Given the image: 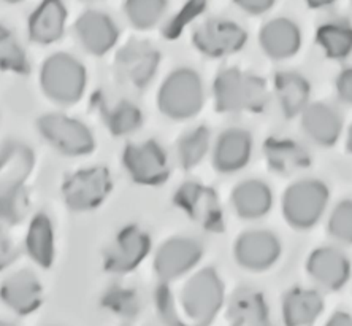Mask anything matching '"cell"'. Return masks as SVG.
Here are the masks:
<instances>
[{
	"label": "cell",
	"instance_id": "2",
	"mask_svg": "<svg viewBox=\"0 0 352 326\" xmlns=\"http://www.w3.org/2000/svg\"><path fill=\"white\" fill-rule=\"evenodd\" d=\"M205 103V86L200 74L190 67L170 72L157 92V107L162 115L175 121L197 116Z\"/></svg>",
	"mask_w": 352,
	"mask_h": 326
},
{
	"label": "cell",
	"instance_id": "33",
	"mask_svg": "<svg viewBox=\"0 0 352 326\" xmlns=\"http://www.w3.org/2000/svg\"><path fill=\"white\" fill-rule=\"evenodd\" d=\"M0 70L25 74L29 70L28 54L12 30L0 24Z\"/></svg>",
	"mask_w": 352,
	"mask_h": 326
},
{
	"label": "cell",
	"instance_id": "1",
	"mask_svg": "<svg viewBox=\"0 0 352 326\" xmlns=\"http://www.w3.org/2000/svg\"><path fill=\"white\" fill-rule=\"evenodd\" d=\"M213 96L221 113H258L268 103V88L261 77L229 67L214 79Z\"/></svg>",
	"mask_w": 352,
	"mask_h": 326
},
{
	"label": "cell",
	"instance_id": "7",
	"mask_svg": "<svg viewBox=\"0 0 352 326\" xmlns=\"http://www.w3.org/2000/svg\"><path fill=\"white\" fill-rule=\"evenodd\" d=\"M113 180L107 167H87L69 175L62 185V199L70 210L89 212L105 203Z\"/></svg>",
	"mask_w": 352,
	"mask_h": 326
},
{
	"label": "cell",
	"instance_id": "40",
	"mask_svg": "<svg viewBox=\"0 0 352 326\" xmlns=\"http://www.w3.org/2000/svg\"><path fill=\"white\" fill-rule=\"evenodd\" d=\"M327 326H352V315L346 312H335L327 322Z\"/></svg>",
	"mask_w": 352,
	"mask_h": 326
},
{
	"label": "cell",
	"instance_id": "23",
	"mask_svg": "<svg viewBox=\"0 0 352 326\" xmlns=\"http://www.w3.org/2000/svg\"><path fill=\"white\" fill-rule=\"evenodd\" d=\"M35 165V154L28 145L10 142L0 150V193L24 186Z\"/></svg>",
	"mask_w": 352,
	"mask_h": 326
},
{
	"label": "cell",
	"instance_id": "8",
	"mask_svg": "<svg viewBox=\"0 0 352 326\" xmlns=\"http://www.w3.org/2000/svg\"><path fill=\"white\" fill-rule=\"evenodd\" d=\"M122 164L129 177L140 185L156 186L170 175L168 156L156 141L129 143L122 153Z\"/></svg>",
	"mask_w": 352,
	"mask_h": 326
},
{
	"label": "cell",
	"instance_id": "13",
	"mask_svg": "<svg viewBox=\"0 0 352 326\" xmlns=\"http://www.w3.org/2000/svg\"><path fill=\"white\" fill-rule=\"evenodd\" d=\"M283 253L279 237L268 230H250L238 236L235 261L246 271L262 272L276 265Z\"/></svg>",
	"mask_w": 352,
	"mask_h": 326
},
{
	"label": "cell",
	"instance_id": "26",
	"mask_svg": "<svg viewBox=\"0 0 352 326\" xmlns=\"http://www.w3.org/2000/svg\"><path fill=\"white\" fill-rule=\"evenodd\" d=\"M54 226L50 216L37 214L30 220L28 234H25L24 247L30 260L41 267H50L56 255Z\"/></svg>",
	"mask_w": 352,
	"mask_h": 326
},
{
	"label": "cell",
	"instance_id": "22",
	"mask_svg": "<svg viewBox=\"0 0 352 326\" xmlns=\"http://www.w3.org/2000/svg\"><path fill=\"white\" fill-rule=\"evenodd\" d=\"M234 212L243 220H261L273 207L270 185L258 179H248L238 183L230 194Z\"/></svg>",
	"mask_w": 352,
	"mask_h": 326
},
{
	"label": "cell",
	"instance_id": "34",
	"mask_svg": "<svg viewBox=\"0 0 352 326\" xmlns=\"http://www.w3.org/2000/svg\"><path fill=\"white\" fill-rule=\"evenodd\" d=\"M30 201L24 186L0 193V223L16 225L21 223L29 214Z\"/></svg>",
	"mask_w": 352,
	"mask_h": 326
},
{
	"label": "cell",
	"instance_id": "15",
	"mask_svg": "<svg viewBox=\"0 0 352 326\" xmlns=\"http://www.w3.org/2000/svg\"><path fill=\"white\" fill-rule=\"evenodd\" d=\"M74 30L78 43L92 56L107 54L119 40V28L115 19L100 10H86L81 13Z\"/></svg>",
	"mask_w": 352,
	"mask_h": 326
},
{
	"label": "cell",
	"instance_id": "17",
	"mask_svg": "<svg viewBox=\"0 0 352 326\" xmlns=\"http://www.w3.org/2000/svg\"><path fill=\"white\" fill-rule=\"evenodd\" d=\"M254 150L251 132L241 128H229L217 136L213 145V167L219 174L240 172L250 164Z\"/></svg>",
	"mask_w": 352,
	"mask_h": 326
},
{
	"label": "cell",
	"instance_id": "44",
	"mask_svg": "<svg viewBox=\"0 0 352 326\" xmlns=\"http://www.w3.org/2000/svg\"><path fill=\"white\" fill-rule=\"evenodd\" d=\"M0 326H12V325L7 323V322H0Z\"/></svg>",
	"mask_w": 352,
	"mask_h": 326
},
{
	"label": "cell",
	"instance_id": "24",
	"mask_svg": "<svg viewBox=\"0 0 352 326\" xmlns=\"http://www.w3.org/2000/svg\"><path fill=\"white\" fill-rule=\"evenodd\" d=\"M274 91L284 116L302 115L311 99V85L298 72H279L274 79Z\"/></svg>",
	"mask_w": 352,
	"mask_h": 326
},
{
	"label": "cell",
	"instance_id": "32",
	"mask_svg": "<svg viewBox=\"0 0 352 326\" xmlns=\"http://www.w3.org/2000/svg\"><path fill=\"white\" fill-rule=\"evenodd\" d=\"M168 10V0H126L124 14L132 28L149 30L162 21Z\"/></svg>",
	"mask_w": 352,
	"mask_h": 326
},
{
	"label": "cell",
	"instance_id": "31",
	"mask_svg": "<svg viewBox=\"0 0 352 326\" xmlns=\"http://www.w3.org/2000/svg\"><path fill=\"white\" fill-rule=\"evenodd\" d=\"M107 128L115 137L131 136L137 132L143 124V113L135 103L122 99L116 102L115 105L107 108L103 113Z\"/></svg>",
	"mask_w": 352,
	"mask_h": 326
},
{
	"label": "cell",
	"instance_id": "29",
	"mask_svg": "<svg viewBox=\"0 0 352 326\" xmlns=\"http://www.w3.org/2000/svg\"><path fill=\"white\" fill-rule=\"evenodd\" d=\"M318 43L327 58L348 59L352 54V24L344 19H332L318 29Z\"/></svg>",
	"mask_w": 352,
	"mask_h": 326
},
{
	"label": "cell",
	"instance_id": "3",
	"mask_svg": "<svg viewBox=\"0 0 352 326\" xmlns=\"http://www.w3.org/2000/svg\"><path fill=\"white\" fill-rule=\"evenodd\" d=\"M43 94L59 105H74L86 92L87 70L69 53H54L41 64L38 75Z\"/></svg>",
	"mask_w": 352,
	"mask_h": 326
},
{
	"label": "cell",
	"instance_id": "12",
	"mask_svg": "<svg viewBox=\"0 0 352 326\" xmlns=\"http://www.w3.org/2000/svg\"><path fill=\"white\" fill-rule=\"evenodd\" d=\"M204 258V245L194 237H170L154 255V271L164 282L186 276Z\"/></svg>",
	"mask_w": 352,
	"mask_h": 326
},
{
	"label": "cell",
	"instance_id": "19",
	"mask_svg": "<svg viewBox=\"0 0 352 326\" xmlns=\"http://www.w3.org/2000/svg\"><path fill=\"white\" fill-rule=\"evenodd\" d=\"M302 129L319 147H333L343 132V116L330 103L313 102L302 112Z\"/></svg>",
	"mask_w": 352,
	"mask_h": 326
},
{
	"label": "cell",
	"instance_id": "35",
	"mask_svg": "<svg viewBox=\"0 0 352 326\" xmlns=\"http://www.w3.org/2000/svg\"><path fill=\"white\" fill-rule=\"evenodd\" d=\"M329 236L343 245H352V199H343L333 207L327 221Z\"/></svg>",
	"mask_w": 352,
	"mask_h": 326
},
{
	"label": "cell",
	"instance_id": "20",
	"mask_svg": "<svg viewBox=\"0 0 352 326\" xmlns=\"http://www.w3.org/2000/svg\"><path fill=\"white\" fill-rule=\"evenodd\" d=\"M67 12L62 0H41L29 18V39L37 45H53L65 32Z\"/></svg>",
	"mask_w": 352,
	"mask_h": 326
},
{
	"label": "cell",
	"instance_id": "5",
	"mask_svg": "<svg viewBox=\"0 0 352 326\" xmlns=\"http://www.w3.org/2000/svg\"><path fill=\"white\" fill-rule=\"evenodd\" d=\"M224 304V283L213 267H204L186 282L181 307L190 326H208Z\"/></svg>",
	"mask_w": 352,
	"mask_h": 326
},
{
	"label": "cell",
	"instance_id": "27",
	"mask_svg": "<svg viewBox=\"0 0 352 326\" xmlns=\"http://www.w3.org/2000/svg\"><path fill=\"white\" fill-rule=\"evenodd\" d=\"M229 320L230 326H270L265 299L256 289L240 288L230 301Z\"/></svg>",
	"mask_w": 352,
	"mask_h": 326
},
{
	"label": "cell",
	"instance_id": "18",
	"mask_svg": "<svg viewBox=\"0 0 352 326\" xmlns=\"http://www.w3.org/2000/svg\"><path fill=\"white\" fill-rule=\"evenodd\" d=\"M302 29L289 18H274L258 32L261 50L273 61L294 58L302 48Z\"/></svg>",
	"mask_w": 352,
	"mask_h": 326
},
{
	"label": "cell",
	"instance_id": "28",
	"mask_svg": "<svg viewBox=\"0 0 352 326\" xmlns=\"http://www.w3.org/2000/svg\"><path fill=\"white\" fill-rule=\"evenodd\" d=\"M265 154L270 169L283 175L297 172L311 164L308 150L289 139H268L265 142Z\"/></svg>",
	"mask_w": 352,
	"mask_h": 326
},
{
	"label": "cell",
	"instance_id": "21",
	"mask_svg": "<svg viewBox=\"0 0 352 326\" xmlns=\"http://www.w3.org/2000/svg\"><path fill=\"white\" fill-rule=\"evenodd\" d=\"M41 283L37 276L28 269L12 274L0 285V299L16 314L34 312L41 304Z\"/></svg>",
	"mask_w": 352,
	"mask_h": 326
},
{
	"label": "cell",
	"instance_id": "30",
	"mask_svg": "<svg viewBox=\"0 0 352 326\" xmlns=\"http://www.w3.org/2000/svg\"><path fill=\"white\" fill-rule=\"evenodd\" d=\"M211 148V134L208 128L197 126L181 136L176 143V156L183 169H194L204 161Z\"/></svg>",
	"mask_w": 352,
	"mask_h": 326
},
{
	"label": "cell",
	"instance_id": "43",
	"mask_svg": "<svg viewBox=\"0 0 352 326\" xmlns=\"http://www.w3.org/2000/svg\"><path fill=\"white\" fill-rule=\"evenodd\" d=\"M3 2H7V3H19V2H23V0H3Z\"/></svg>",
	"mask_w": 352,
	"mask_h": 326
},
{
	"label": "cell",
	"instance_id": "25",
	"mask_svg": "<svg viewBox=\"0 0 352 326\" xmlns=\"http://www.w3.org/2000/svg\"><path fill=\"white\" fill-rule=\"evenodd\" d=\"M324 309L322 296L316 289L292 288L283 299V320L286 326L313 325Z\"/></svg>",
	"mask_w": 352,
	"mask_h": 326
},
{
	"label": "cell",
	"instance_id": "4",
	"mask_svg": "<svg viewBox=\"0 0 352 326\" xmlns=\"http://www.w3.org/2000/svg\"><path fill=\"white\" fill-rule=\"evenodd\" d=\"M330 201V190L319 179H302L294 182L283 194L284 220L294 230H311L322 220Z\"/></svg>",
	"mask_w": 352,
	"mask_h": 326
},
{
	"label": "cell",
	"instance_id": "42",
	"mask_svg": "<svg viewBox=\"0 0 352 326\" xmlns=\"http://www.w3.org/2000/svg\"><path fill=\"white\" fill-rule=\"evenodd\" d=\"M346 148H348V152L352 154V124H351V128L348 129V137H346Z\"/></svg>",
	"mask_w": 352,
	"mask_h": 326
},
{
	"label": "cell",
	"instance_id": "41",
	"mask_svg": "<svg viewBox=\"0 0 352 326\" xmlns=\"http://www.w3.org/2000/svg\"><path fill=\"white\" fill-rule=\"evenodd\" d=\"M305 2H307L308 7L311 8H325V7H330V5H333L336 0H305Z\"/></svg>",
	"mask_w": 352,
	"mask_h": 326
},
{
	"label": "cell",
	"instance_id": "38",
	"mask_svg": "<svg viewBox=\"0 0 352 326\" xmlns=\"http://www.w3.org/2000/svg\"><path fill=\"white\" fill-rule=\"evenodd\" d=\"M108 299H110L111 306L115 307V310H119V312L129 314L135 309V304H131V303L127 304V301H133V299H135V296H133L132 293H129L127 289H118V292H113L108 294Z\"/></svg>",
	"mask_w": 352,
	"mask_h": 326
},
{
	"label": "cell",
	"instance_id": "6",
	"mask_svg": "<svg viewBox=\"0 0 352 326\" xmlns=\"http://www.w3.org/2000/svg\"><path fill=\"white\" fill-rule=\"evenodd\" d=\"M37 131L51 148L64 156H86L96 148V139L91 129L82 121L64 113H48L40 116Z\"/></svg>",
	"mask_w": 352,
	"mask_h": 326
},
{
	"label": "cell",
	"instance_id": "10",
	"mask_svg": "<svg viewBox=\"0 0 352 326\" xmlns=\"http://www.w3.org/2000/svg\"><path fill=\"white\" fill-rule=\"evenodd\" d=\"M151 252V237L137 225H127L115 236L103 253V266L115 274L137 269Z\"/></svg>",
	"mask_w": 352,
	"mask_h": 326
},
{
	"label": "cell",
	"instance_id": "39",
	"mask_svg": "<svg viewBox=\"0 0 352 326\" xmlns=\"http://www.w3.org/2000/svg\"><path fill=\"white\" fill-rule=\"evenodd\" d=\"M18 258V252L13 242L3 232H0V272L5 271Z\"/></svg>",
	"mask_w": 352,
	"mask_h": 326
},
{
	"label": "cell",
	"instance_id": "16",
	"mask_svg": "<svg viewBox=\"0 0 352 326\" xmlns=\"http://www.w3.org/2000/svg\"><path fill=\"white\" fill-rule=\"evenodd\" d=\"M309 277L327 292H338L349 282L352 266L348 255L336 247H319L307 261Z\"/></svg>",
	"mask_w": 352,
	"mask_h": 326
},
{
	"label": "cell",
	"instance_id": "11",
	"mask_svg": "<svg viewBox=\"0 0 352 326\" xmlns=\"http://www.w3.org/2000/svg\"><path fill=\"white\" fill-rule=\"evenodd\" d=\"M159 64L160 54L153 45L142 40H131L116 53L115 70L122 83L142 90L156 77Z\"/></svg>",
	"mask_w": 352,
	"mask_h": 326
},
{
	"label": "cell",
	"instance_id": "36",
	"mask_svg": "<svg viewBox=\"0 0 352 326\" xmlns=\"http://www.w3.org/2000/svg\"><path fill=\"white\" fill-rule=\"evenodd\" d=\"M335 90L341 102L352 105V67H346L340 72L335 81Z\"/></svg>",
	"mask_w": 352,
	"mask_h": 326
},
{
	"label": "cell",
	"instance_id": "14",
	"mask_svg": "<svg viewBox=\"0 0 352 326\" xmlns=\"http://www.w3.org/2000/svg\"><path fill=\"white\" fill-rule=\"evenodd\" d=\"M175 204L205 230H222L224 226L219 198L210 186L197 182L183 183L176 191Z\"/></svg>",
	"mask_w": 352,
	"mask_h": 326
},
{
	"label": "cell",
	"instance_id": "9",
	"mask_svg": "<svg viewBox=\"0 0 352 326\" xmlns=\"http://www.w3.org/2000/svg\"><path fill=\"white\" fill-rule=\"evenodd\" d=\"M195 48L210 58H226L243 50L248 41L246 30L232 19L210 18L194 30Z\"/></svg>",
	"mask_w": 352,
	"mask_h": 326
},
{
	"label": "cell",
	"instance_id": "37",
	"mask_svg": "<svg viewBox=\"0 0 352 326\" xmlns=\"http://www.w3.org/2000/svg\"><path fill=\"white\" fill-rule=\"evenodd\" d=\"M234 3L241 12L258 17V14L270 12L276 0H234Z\"/></svg>",
	"mask_w": 352,
	"mask_h": 326
}]
</instances>
